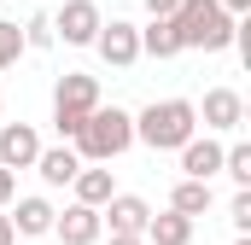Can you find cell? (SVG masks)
Segmentation results:
<instances>
[{
    "mask_svg": "<svg viewBox=\"0 0 251 245\" xmlns=\"http://www.w3.org/2000/svg\"><path fill=\"white\" fill-rule=\"evenodd\" d=\"M70 140H76V158L82 164H111V158H123L128 146H134V117H128L123 105H94Z\"/></svg>",
    "mask_w": 251,
    "mask_h": 245,
    "instance_id": "cell-1",
    "label": "cell"
},
{
    "mask_svg": "<svg viewBox=\"0 0 251 245\" xmlns=\"http://www.w3.org/2000/svg\"><path fill=\"white\" fill-rule=\"evenodd\" d=\"M193 134H199V105L193 99H152L134 117V140L152 146V152H181Z\"/></svg>",
    "mask_w": 251,
    "mask_h": 245,
    "instance_id": "cell-2",
    "label": "cell"
},
{
    "mask_svg": "<svg viewBox=\"0 0 251 245\" xmlns=\"http://www.w3.org/2000/svg\"><path fill=\"white\" fill-rule=\"evenodd\" d=\"M176 35L181 47H204V53H228L234 47V12H222V0H181L176 12Z\"/></svg>",
    "mask_w": 251,
    "mask_h": 245,
    "instance_id": "cell-3",
    "label": "cell"
},
{
    "mask_svg": "<svg viewBox=\"0 0 251 245\" xmlns=\"http://www.w3.org/2000/svg\"><path fill=\"white\" fill-rule=\"evenodd\" d=\"M94 105H100V82L82 76V70H64L59 88H53V128H59V140H70Z\"/></svg>",
    "mask_w": 251,
    "mask_h": 245,
    "instance_id": "cell-4",
    "label": "cell"
},
{
    "mask_svg": "<svg viewBox=\"0 0 251 245\" xmlns=\"http://www.w3.org/2000/svg\"><path fill=\"white\" fill-rule=\"evenodd\" d=\"M94 53L111 64V70H128V64H140V24H128V18H111V24H100V35H94Z\"/></svg>",
    "mask_w": 251,
    "mask_h": 245,
    "instance_id": "cell-5",
    "label": "cell"
},
{
    "mask_svg": "<svg viewBox=\"0 0 251 245\" xmlns=\"http://www.w3.org/2000/svg\"><path fill=\"white\" fill-rule=\"evenodd\" d=\"M100 6L94 0H64L59 18H53V35H59L64 47H94V35H100Z\"/></svg>",
    "mask_w": 251,
    "mask_h": 245,
    "instance_id": "cell-6",
    "label": "cell"
},
{
    "mask_svg": "<svg viewBox=\"0 0 251 245\" xmlns=\"http://www.w3.org/2000/svg\"><path fill=\"white\" fill-rule=\"evenodd\" d=\"M35 158H41L35 122H0V164L6 170H35Z\"/></svg>",
    "mask_w": 251,
    "mask_h": 245,
    "instance_id": "cell-7",
    "label": "cell"
},
{
    "mask_svg": "<svg viewBox=\"0 0 251 245\" xmlns=\"http://www.w3.org/2000/svg\"><path fill=\"white\" fill-rule=\"evenodd\" d=\"M53 234H59L64 245H100V234H105V222H100V210L94 204H70V210H59L53 216Z\"/></svg>",
    "mask_w": 251,
    "mask_h": 245,
    "instance_id": "cell-8",
    "label": "cell"
},
{
    "mask_svg": "<svg viewBox=\"0 0 251 245\" xmlns=\"http://www.w3.org/2000/svg\"><path fill=\"white\" fill-rule=\"evenodd\" d=\"M199 117H204V128H210V134H234V128L246 122V99H240L234 88H210Z\"/></svg>",
    "mask_w": 251,
    "mask_h": 245,
    "instance_id": "cell-9",
    "label": "cell"
},
{
    "mask_svg": "<svg viewBox=\"0 0 251 245\" xmlns=\"http://www.w3.org/2000/svg\"><path fill=\"white\" fill-rule=\"evenodd\" d=\"M146 216H152V204H146L140 193H111V198L100 204V222H111V234H140Z\"/></svg>",
    "mask_w": 251,
    "mask_h": 245,
    "instance_id": "cell-10",
    "label": "cell"
},
{
    "mask_svg": "<svg viewBox=\"0 0 251 245\" xmlns=\"http://www.w3.org/2000/svg\"><path fill=\"white\" fill-rule=\"evenodd\" d=\"M6 216H12V228H18L24 240H41V234H53V216H59V210H53L47 198H12Z\"/></svg>",
    "mask_w": 251,
    "mask_h": 245,
    "instance_id": "cell-11",
    "label": "cell"
},
{
    "mask_svg": "<svg viewBox=\"0 0 251 245\" xmlns=\"http://www.w3.org/2000/svg\"><path fill=\"white\" fill-rule=\"evenodd\" d=\"M181 175H193V181H210V175H222V140H199L193 134L187 146H181Z\"/></svg>",
    "mask_w": 251,
    "mask_h": 245,
    "instance_id": "cell-12",
    "label": "cell"
},
{
    "mask_svg": "<svg viewBox=\"0 0 251 245\" xmlns=\"http://www.w3.org/2000/svg\"><path fill=\"white\" fill-rule=\"evenodd\" d=\"M140 240H146V245H193V216H181V210H158V216H146Z\"/></svg>",
    "mask_w": 251,
    "mask_h": 245,
    "instance_id": "cell-13",
    "label": "cell"
},
{
    "mask_svg": "<svg viewBox=\"0 0 251 245\" xmlns=\"http://www.w3.org/2000/svg\"><path fill=\"white\" fill-rule=\"evenodd\" d=\"M35 170H41V181H47V187H70V181H76V170H82V158H76V146H41Z\"/></svg>",
    "mask_w": 251,
    "mask_h": 245,
    "instance_id": "cell-14",
    "label": "cell"
},
{
    "mask_svg": "<svg viewBox=\"0 0 251 245\" xmlns=\"http://www.w3.org/2000/svg\"><path fill=\"white\" fill-rule=\"evenodd\" d=\"M140 53H146V59H176V53H187L181 35H176V18H152V24L140 29Z\"/></svg>",
    "mask_w": 251,
    "mask_h": 245,
    "instance_id": "cell-15",
    "label": "cell"
},
{
    "mask_svg": "<svg viewBox=\"0 0 251 245\" xmlns=\"http://www.w3.org/2000/svg\"><path fill=\"white\" fill-rule=\"evenodd\" d=\"M210 204H216L210 181H193V175H181V181H176V193H170V210H181V216H193V222H199Z\"/></svg>",
    "mask_w": 251,
    "mask_h": 245,
    "instance_id": "cell-16",
    "label": "cell"
},
{
    "mask_svg": "<svg viewBox=\"0 0 251 245\" xmlns=\"http://www.w3.org/2000/svg\"><path fill=\"white\" fill-rule=\"evenodd\" d=\"M70 187H76V198H82V204H94V210H100V204H105V198L117 193V187H111V170H105V164H82Z\"/></svg>",
    "mask_w": 251,
    "mask_h": 245,
    "instance_id": "cell-17",
    "label": "cell"
},
{
    "mask_svg": "<svg viewBox=\"0 0 251 245\" xmlns=\"http://www.w3.org/2000/svg\"><path fill=\"white\" fill-rule=\"evenodd\" d=\"M222 175H228L234 187H251V146H246V140L222 146Z\"/></svg>",
    "mask_w": 251,
    "mask_h": 245,
    "instance_id": "cell-18",
    "label": "cell"
},
{
    "mask_svg": "<svg viewBox=\"0 0 251 245\" xmlns=\"http://www.w3.org/2000/svg\"><path fill=\"white\" fill-rule=\"evenodd\" d=\"M29 47H24V24H12V18H0V70H12V64L24 59Z\"/></svg>",
    "mask_w": 251,
    "mask_h": 245,
    "instance_id": "cell-19",
    "label": "cell"
},
{
    "mask_svg": "<svg viewBox=\"0 0 251 245\" xmlns=\"http://www.w3.org/2000/svg\"><path fill=\"white\" fill-rule=\"evenodd\" d=\"M24 47H29V53H47V47H59V35H53V18H47V12H35V18L24 24Z\"/></svg>",
    "mask_w": 251,
    "mask_h": 245,
    "instance_id": "cell-20",
    "label": "cell"
},
{
    "mask_svg": "<svg viewBox=\"0 0 251 245\" xmlns=\"http://www.w3.org/2000/svg\"><path fill=\"white\" fill-rule=\"evenodd\" d=\"M228 222H234L240 234H251V187H240V193L228 198Z\"/></svg>",
    "mask_w": 251,
    "mask_h": 245,
    "instance_id": "cell-21",
    "label": "cell"
},
{
    "mask_svg": "<svg viewBox=\"0 0 251 245\" xmlns=\"http://www.w3.org/2000/svg\"><path fill=\"white\" fill-rule=\"evenodd\" d=\"M12 198H18V170H6V164H0V210H6Z\"/></svg>",
    "mask_w": 251,
    "mask_h": 245,
    "instance_id": "cell-22",
    "label": "cell"
},
{
    "mask_svg": "<svg viewBox=\"0 0 251 245\" xmlns=\"http://www.w3.org/2000/svg\"><path fill=\"white\" fill-rule=\"evenodd\" d=\"M176 6H181V0H146V12H152V18H170Z\"/></svg>",
    "mask_w": 251,
    "mask_h": 245,
    "instance_id": "cell-23",
    "label": "cell"
},
{
    "mask_svg": "<svg viewBox=\"0 0 251 245\" xmlns=\"http://www.w3.org/2000/svg\"><path fill=\"white\" fill-rule=\"evenodd\" d=\"M0 245H18V228H12V216L0 210Z\"/></svg>",
    "mask_w": 251,
    "mask_h": 245,
    "instance_id": "cell-24",
    "label": "cell"
},
{
    "mask_svg": "<svg viewBox=\"0 0 251 245\" xmlns=\"http://www.w3.org/2000/svg\"><path fill=\"white\" fill-rule=\"evenodd\" d=\"M105 245H146V240H140V234H111Z\"/></svg>",
    "mask_w": 251,
    "mask_h": 245,
    "instance_id": "cell-25",
    "label": "cell"
},
{
    "mask_svg": "<svg viewBox=\"0 0 251 245\" xmlns=\"http://www.w3.org/2000/svg\"><path fill=\"white\" fill-rule=\"evenodd\" d=\"M222 12H234V18H240V12H251V0H222Z\"/></svg>",
    "mask_w": 251,
    "mask_h": 245,
    "instance_id": "cell-26",
    "label": "cell"
},
{
    "mask_svg": "<svg viewBox=\"0 0 251 245\" xmlns=\"http://www.w3.org/2000/svg\"><path fill=\"white\" fill-rule=\"evenodd\" d=\"M234 245H251V240H246V234H240V240H234Z\"/></svg>",
    "mask_w": 251,
    "mask_h": 245,
    "instance_id": "cell-27",
    "label": "cell"
},
{
    "mask_svg": "<svg viewBox=\"0 0 251 245\" xmlns=\"http://www.w3.org/2000/svg\"><path fill=\"white\" fill-rule=\"evenodd\" d=\"M0 111H6V99H0Z\"/></svg>",
    "mask_w": 251,
    "mask_h": 245,
    "instance_id": "cell-28",
    "label": "cell"
}]
</instances>
